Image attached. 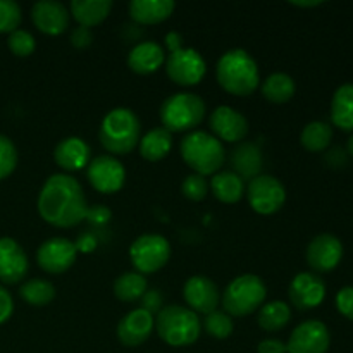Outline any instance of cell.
Wrapping results in <instances>:
<instances>
[{"label": "cell", "instance_id": "ba28073f", "mask_svg": "<svg viewBox=\"0 0 353 353\" xmlns=\"http://www.w3.org/2000/svg\"><path fill=\"white\" fill-rule=\"evenodd\" d=\"M130 259L134 271L154 274L161 271L171 259V243L157 233L140 234L130 247Z\"/></svg>", "mask_w": 353, "mask_h": 353}, {"label": "cell", "instance_id": "7c38bea8", "mask_svg": "<svg viewBox=\"0 0 353 353\" xmlns=\"http://www.w3.org/2000/svg\"><path fill=\"white\" fill-rule=\"evenodd\" d=\"M78 257L74 241L68 238L55 236L48 238L38 247L37 250V262L41 271L48 274H62L69 271Z\"/></svg>", "mask_w": 353, "mask_h": 353}, {"label": "cell", "instance_id": "cb8c5ba5", "mask_svg": "<svg viewBox=\"0 0 353 353\" xmlns=\"http://www.w3.org/2000/svg\"><path fill=\"white\" fill-rule=\"evenodd\" d=\"M130 16L138 24L164 23L174 12L176 2L172 0H131Z\"/></svg>", "mask_w": 353, "mask_h": 353}, {"label": "cell", "instance_id": "4dcf8cb0", "mask_svg": "<svg viewBox=\"0 0 353 353\" xmlns=\"http://www.w3.org/2000/svg\"><path fill=\"white\" fill-rule=\"evenodd\" d=\"M148 290L147 278L137 271H130L121 274L119 278L114 281V295L121 302H137V300L143 299V295Z\"/></svg>", "mask_w": 353, "mask_h": 353}, {"label": "cell", "instance_id": "3957f363", "mask_svg": "<svg viewBox=\"0 0 353 353\" xmlns=\"http://www.w3.org/2000/svg\"><path fill=\"white\" fill-rule=\"evenodd\" d=\"M99 138L109 155H126L138 147L141 138V123L128 107H116L103 116Z\"/></svg>", "mask_w": 353, "mask_h": 353}, {"label": "cell", "instance_id": "ab89813d", "mask_svg": "<svg viewBox=\"0 0 353 353\" xmlns=\"http://www.w3.org/2000/svg\"><path fill=\"white\" fill-rule=\"evenodd\" d=\"M14 312V300L9 290L0 285V324L7 323Z\"/></svg>", "mask_w": 353, "mask_h": 353}, {"label": "cell", "instance_id": "30bf717a", "mask_svg": "<svg viewBox=\"0 0 353 353\" xmlns=\"http://www.w3.org/2000/svg\"><path fill=\"white\" fill-rule=\"evenodd\" d=\"M165 72L179 86H195L203 79L207 64L195 48H179L165 57Z\"/></svg>", "mask_w": 353, "mask_h": 353}, {"label": "cell", "instance_id": "e575fe53", "mask_svg": "<svg viewBox=\"0 0 353 353\" xmlns=\"http://www.w3.org/2000/svg\"><path fill=\"white\" fill-rule=\"evenodd\" d=\"M23 12L14 0H0V33H12L19 30Z\"/></svg>", "mask_w": 353, "mask_h": 353}, {"label": "cell", "instance_id": "7dc6e473", "mask_svg": "<svg viewBox=\"0 0 353 353\" xmlns=\"http://www.w3.org/2000/svg\"><path fill=\"white\" fill-rule=\"evenodd\" d=\"M321 3H324L323 0H307V2H303V0H292V6H296V7H317L321 6Z\"/></svg>", "mask_w": 353, "mask_h": 353}, {"label": "cell", "instance_id": "836d02e7", "mask_svg": "<svg viewBox=\"0 0 353 353\" xmlns=\"http://www.w3.org/2000/svg\"><path fill=\"white\" fill-rule=\"evenodd\" d=\"M233 327V317L228 316L224 310H214V312L207 314L203 319V330L216 340H226L228 336H231Z\"/></svg>", "mask_w": 353, "mask_h": 353}, {"label": "cell", "instance_id": "74e56055", "mask_svg": "<svg viewBox=\"0 0 353 353\" xmlns=\"http://www.w3.org/2000/svg\"><path fill=\"white\" fill-rule=\"evenodd\" d=\"M209 188L210 186L207 183V179L203 176L195 174V172L186 176L181 183L183 195L188 200H192V202H202L207 196V193H209Z\"/></svg>", "mask_w": 353, "mask_h": 353}, {"label": "cell", "instance_id": "f1b7e54d", "mask_svg": "<svg viewBox=\"0 0 353 353\" xmlns=\"http://www.w3.org/2000/svg\"><path fill=\"white\" fill-rule=\"evenodd\" d=\"M262 95L265 100L272 103H286L293 99L296 92L295 79L286 72H272L265 78L261 86Z\"/></svg>", "mask_w": 353, "mask_h": 353}, {"label": "cell", "instance_id": "5b68a950", "mask_svg": "<svg viewBox=\"0 0 353 353\" xmlns=\"http://www.w3.org/2000/svg\"><path fill=\"white\" fill-rule=\"evenodd\" d=\"M155 331L169 347H190L200 338L202 323L188 307L165 305L155 317Z\"/></svg>", "mask_w": 353, "mask_h": 353}, {"label": "cell", "instance_id": "7402d4cb", "mask_svg": "<svg viewBox=\"0 0 353 353\" xmlns=\"http://www.w3.org/2000/svg\"><path fill=\"white\" fill-rule=\"evenodd\" d=\"M165 62V52L159 41L147 40L134 45L128 54V68L137 74H152Z\"/></svg>", "mask_w": 353, "mask_h": 353}, {"label": "cell", "instance_id": "d6986e66", "mask_svg": "<svg viewBox=\"0 0 353 353\" xmlns=\"http://www.w3.org/2000/svg\"><path fill=\"white\" fill-rule=\"evenodd\" d=\"M155 330L154 314L145 309H134L128 312L117 324V340L124 347H140L150 338Z\"/></svg>", "mask_w": 353, "mask_h": 353}, {"label": "cell", "instance_id": "f546056e", "mask_svg": "<svg viewBox=\"0 0 353 353\" xmlns=\"http://www.w3.org/2000/svg\"><path fill=\"white\" fill-rule=\"evenodd\" d=\"M292 319V309L283 300H272V302L264 303L259 309L257 323L268 333H278Z\"/></svg>", "mask_w": 353, "mask_h": 353}, {"label": "cell", "instance_id": "484cf974", "mask_svg": "<svg viewBox=\"0 0 353 353\" xmlns=\"http://www.w3.org/2000/svg\"><path fill=\"white\" fill-rule=\"evenodd\" d=\"M138 148H140V154L145 161H162V159L168 157L172 148V133L162 126L154 128L140 138Z\"/></svg>", "mask_w": 353, "mask_h": 353}, {"label": "cell", "instance_id": "d590c367", "mask_svg": "<svg viewBox=\"0 0 353 353\" xmlns=\"http://www.w3.org/2000/svg\"><path fill=\"white\" fill-rule=\"evenodd\" d=\"M7 47L12 52L16 57H28L34 52L37 48V40L33 34L26 30H16L9 34L7 40Z\"/></svg>", "mask_w": 353, "mask_h": 353}, {"label": "cell", "instance_id": "8992f818", "mask_svg": "<svg viewBox=\"0 0 353 353\" xmlns=\"http://www.w3.org/2000/svg\"><path fill=\"white\" fill-rule=\"evenodd\" d=\"M265 296H268L265 283L257 274L247 272V274L236 276L226 286L221 302L228 316L247 317L264 305Z\"/></svg>", "mask_w": 353, "mask_h": 353}, {"label": "cell", "instance_id": "6da1fadb", "mask_svg": "<svg viewBox=\"0 0 353 353\" xmlns=\"http://www.w3.org/2000/svg\"><path fill=\"white\" fill-rule=\"evenodd\" d=\"M88 207L83 186L74 176L65 172L48 176L38 193L37 209L40 217L61 230L74 228L85 221Z\"/></svg>", "mask_w": 353, "mask_h": 353}, {"label": "cell", "instance_id": "f35d334b", "mask_svg": "<svg viewBox=\"0 0 353 353\" xmlns=\"http://www.w3.org/2000/svg\"><path fill=\"white\" fill-rule=\"evenodd\" d=\"M336 309L341 316L353 321V286H343L336 295Z\"/></svg>", "mask_w": 353, "mask_h": 353}, {"label": "cell", "instance_id": "52a82bcc", "mask_svg": "<svg viewBox=\"0 0 353 353\" xmlns=\"http://www.w3.org/2000/svg\"><path fill=\"white\" fill-rule=\"evenodd\" d=\"M205 102L196 93H174L161 105L162 128L171 133L193 131L205 117Z\"/></svg>", "mask_w": 353, "mask_h": 353}, {"label": "cell", "instance_id": "2e32d148", "mask_svg": "<svg viewBox=\"0 0 353 353\" xmlns=\"http://www.w3.org/2000/svg\"><path fill=\"white\" fill-rule=\"evenodd\" d=\"M209 126L217 140L238 143L248 134V119L230 105H219L209 117Z\"/></svg>", "mask_w": 353, "mask_h": 353}, {"label": "cell", "instance_id": "83f0119b", "mask_svg": "<svg viewBox=\"0 0 353 353\" xmlns=\"http://www.w3.org/2000/svg\"><path fill=\"white\" fill-rule=\"evenodd\" d=\"M331 123L340 130L353 131V83L338 86L331 99Z\"/></svg>", "mask_w": 353, "mask_h": 353}, {"label": "cell", "instance_id": "44dd1931", "mask_svg": "<svg viewBox=\"0 0 353 353\" xmlns=\"http://www.w3.org/2000/svg\"><path fill=\"white\" fill-rule=\"evenodd\" d=\"M54 161L65 172L79 171L83 168H88L92 161V148L83 138L68 137L59 141L55 147Z\"/></svg>", "mask_w": 353, "mask_h": 353}, {"label": "cell", "instance_id": "b9f144b4", "mask_svg": "<svg viewBox=\"0 0 353 353\" xmlns=\"http://www.w3.org/2000/svg\"><path fill=\"white\" fill-rule=\"evenodd\" d=\"M112 217L109 207L105 205H93L88 207V212H86V219L93 224H107Z\"/></svg>", "mask_w": 353, "mask_h": 353}, {"label": "cell", "instance_id": "4316f807", "mask_svg": "<svg viewBox=\"0 0 353 353\" xmlns=\"http://www.w3.org/2000/svg\"><path fill=\"white\" fill-rule=\"evenodd\" d=\"M209 186L212 195L223 203H236L245 195V181L233 171L216 172Z\"/></svg>", "mask_w": 353, "mask_h": 353}, {"label": "cell", "instance_id": "9c48e42d", "mask_svg": "<svg viewBox=\"0 0 353 353\" xmlns=\"http://www.w3.org/2000/svg\"><path fill=\"white\" fill-rule=\"evenodd\" d=\"M247 200L254 212L271 216L281 210L286 202V188L278 178L271 174H259L247 186Z\"/></svg>", "mask_w": 353, "mask_h": 353}, {"label": "cell", "instance_id": "4fadbf2b", "mask_svg": "<svg viewBox=\"0 0 353 353\" xmlns=\"http://www.w3.org/2000/svg\"><path fill=\"white\" fill-rule=\"evenodd\" d=\"M330 345L331 334L326 324L310 319L293 330L286 343V353H327Z\"/></svg>", "mask_w": 353, "mask_h": 353}, {"label": "cell", "instance_id": "9a60e30c", "mask_svg": "<svg viewBox=\"0 0 353 353\" xmlns=\"http://www.w3.org/2000/svg\"><path fill=\"white\" fill-rule=\"evenodd\" d=\"M183 299L188 303V309L195 314H207L217 310L221 302V293L216 283L203 274L192 276L183 286Z\"/></svg>", "mask_w": 353, "mask_h": 353}, {"label": "cell", "instance_id": "8d00e7d4", "mask_svg": "<svg viewBox=\"0 0 353 353\" xmlns=\"http://www.w3.org/2000/svg\"><path fill=\"white\" fill-rule=\"evenodd\" d=\"M17 165V148L6 134H0V181L9 178Z\"/></svg>", "mask_w": 353, "mask_h": 353}, {"label": "cell", "instance_id": "ee69618b", "mask_svg": "<svg viewBox=\"0 0 353 353\" xmlns=\"http://www.w3.org/2000/svg\"><path fill=\"white\" fill-rule=\"evenodd\" d=\"M76 250L83 252V254H88V252H93L97 247V240L92 236V234H83L78 241H76Z\"/></svg>", "mask_w": 353, "mask_h": 353}, {"label": "cell", "instance_id": "277c9868", "mask_svg": "<svg viewBox=\"0 0 353 353\" xmlns=\"http://www.w3.org/2000/svg\"><path fill=\"white\" fill-rule=\"evenodd\" d=\"M179 152L190 169L200 176H214L226 162V150L223 141L207 131L195 130L181 138Z\"/></svg>", "mask_w": 353, "mask_h": 353}, {"label": "cell", "instance_id": "7bdbcfd3", "mask_svg": "<svg viewBox=\"0 0 353 353\" xmlns=\"http://www.w3.org/2000/svg\"><path fill=\"white\" fill-rule=\"evenodd\" d=\"M257 353H286V343L278 338H268L259 343Z\"/></svg>", "mask_w": 353, "mask_h": 353}, {"label": "cell", "instance_id": "f6af8a7d", "mask_svg": "<svg viewBox=\"0 0 353 353\" xmlns=\"http://www.w3.org/2000/svg\"><path fill=\"white\" fill-rule=\"evenodd\" d=\"M159 303H161V295H159L157 292H154V290H152V292L147 290V293L143 295V307H141V309L154 314V310L159 309Z\"/></svg>", "mask_w": 353, "mask_h": 353}, {"label": "cell", "instance_id": "8fae6325", "mask_svg": "<svg viewBox=\"0 0 353 353\" xmlns=\"http://www.w3.org/2000/svg\"><path fill=\"white\" fill-rule=\"evenodd\" d=\"M86 176L93 188L103 195L117 193L126 183V169L123 162L109 154L97 155L90 161Z\"/></svg>", "mask_w": 353, "mask_h": 353}, {"label": "cell", "instance_id": "5bb4252c", "mask_svg": "<svg viewBox=\"0 0 353 353\" xmlns=\"http://www.w3.org/2000/svg\"><path fill=\"white\" fill-rule=\"evenodd\" d=\"M288 296L295 309H316L326 299V283L316 272H299L290 283Z\"/></svg>", "mask_w": 353, "mask_h": 353}, {"label": "cell", "instance_id": "bcb514c9", "mask_svg": "<svg viewBox=\"0 0 353 353\" xmlns=\"http://www.w3.org/2000/svg\"><path fill=\"white\" fill-rule=\"evenodd\" d=\"M165 47L169 48V52H174L183 48V34L178 33V31H169L165 34Z\"/></svg>", "mask_w": 353, "mask_h": 353}, {"label": "cell", "instance_id": "d4e9b609", "mask_svg": "<svg viewBox=\"0 0 353 353\" xmlns=\"http://www.w3.org/2000/svg\"><path fill=\"white\" fill-rule=\"evenodd\" d=\"M112 10V0H72L69 12L79 26L93 28L103 23Z\"/></svg>", "mask_w": 353, "mask_h": 353}, {"label": "cell", "instance_id": "c3c4849f", "mask_svg": "<svg viewBox=\"0 0 353 353\" xmlns=\"http://www.w3.org/2000/svg\"><path fill=\"white\" fill-rule=\"evenodd\" d=\"M347 148H348V154L353 157V134L350 138H348V143H347Z\"/></svg>", "mask_w": 353, "mask_h": 353}, {"label": "cell", "instance_id": "1f68e13d", "mask_svg": "<svg viewBox=\"0 0 353 353\" xmlns=\"http://www.w3.org/2000/svg\"><path fill=\"white\" fill-rule=\"evenodd\" d=\"M333 140V128L326 121H312L307 124L300 134L303 148L309 152H323L330 147Z\"/></svg>", "mask_w": 353, "mask_h": 353}, {"label": "cell", "instance_id": "ac0fdd59", "mask_svg": "<svg viewBox=\"0 0 353 353\" xmlns=\"http://www.w3.org/2000/svg\"><path fill=\"white\" fill-rule=\"evenodd\" d=\"M31 19L41 33L57 37L69 28L71 12L57 0H40L31 7Z\"/></svg>", "mask_w": 353, "mask_h": 353}, {"label": "cell", "instance_id": "603a6c76", "mask_svg": "<svg viewBox=\"0 0 353 353\" xmlns=\"http://www.w3.org/2000/svg\"><path fill=\"white\" fill-rule=\"evenodd\" d=\"M262 164H264V157H262L261 147L252 141H243L231 154L233 172H236L243 181L257 178L262 171Z\"/></svg>", "mask_w": 353, "mask_h": 353}, {"label": "cell", "instance_id": "d6a6232c", "mask_svg": "<svg viewBox=\"0 0 353 353\" xmlns=\"http://www.w3.org/2000/svg\"><path fill=\"white\" fill-rule=\"evenodd\" d=\"M21 299L33 307H45L55 299V286L47 279L33 278L19 288Z\"/></svg>", "mask_w": 353, "mask_h": 353}, {"label": "cell", "instance_id": "ffe728a7", "mask_svg": "<svg viewBox=\"0 0 353 353\" xmlns=\"http://www.w3.org/2000/svg\"><path fill=\"white\" fill-rule=\"evenodd\" d=\"M30 269L24 248L12 238H0V281L16 285L26 276Z\"/></svg>", "mask_w": 353, "mask_h": 353}, {"label": "cell", "instance_id": "60d3db41", "mask_svg": "<svg viewBox=\"0 0 353 353\" xmlns=\"http://www.w3.org/2000/svg\"><path fill=\"white\" fill-rule=\"evenodd\" d=\"M93 41V33L90 31V28H85V26H78L72 30L71 33V43L72 47L76 48H86L90 47Z\"/></svg>", "mask_w": 353, "mask_h": 353}, {"label": "cell", "instance_id": "7a4b0ae2", "mask_svg": "<svg viewBox=\"0 0 353 353\" xmlns=\"http://www.w3.org/2000/svg\"><path fill=\"white\" fill-rule=\"evenodd\" d=\"M216 78L221 88L236 97H248L259 88L261 71L255 59L243 48L224 52L216 65Z\"/></svg>", "mask_w": 353, "mask_h": 353}, {"label": "cell", "instance_id": "e0dca14e", "mask_svg": "<svg viewBox=\"0 0 353 353\" xmlns=\"http://www.w3.org/2000/svg\"><path fill=\"white\" fill-rule=\"evenodd\" d=\"M343 257V243L331 233H321L307 247V262L316 272H330Z\"/></svg>", "mask_w": 353, "mask_h": 353}]
</instances>
